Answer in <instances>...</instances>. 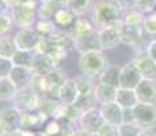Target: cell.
<instances>
[{"mask_svg": "<svg viewBox=\"0 0 156 136\" xmlns=\"http://www.w3.org/2000/svg\"><path fill=\"white\" fill-rule=\"evenodd\" d=\"M90 19L97 30L113 26L122 19V11L119 10L115 0H98L90 11Z\"/></svg>", "mask_w": 156, "mask_h": 136, "instance_id": "obj_1", "label": "cell"}, {"mask_svg": "<svg viewBox=\"0 0 156 136\" xmlns=\"http://www.w3.org/2000/svg\"><path fill=\"white\" fill-rule=\"evenodd\" d=\"M109 67L106 54L103 50H95V52L82 53L79 57V68L82 74L90 78H99L101 74Z\"/></svg>", "mask_w": 156, "mask_h": 136, "instance_id": "obj_2", "label": "cell"}, {"mask_svg": "<svg viewBox=\"0 0 156 136\" xmlns=\"http://www.w3.org/2000/svg\"><path fill=\"white\" fill-rule=\"evenodd\" d=\"M38 0L30 2L27 4H19L16 7L11 8L10 14L12 17L14 25L19 29H29V27H34L38 20Z\"/></svg>", "mask_w": 156, "mask_h": 136, "instance_id": "obj_3", "label": "cell"}, {"mask_svg": "<svg viewBox=\"0 0 156 136\" xmlns=\"http://www.w3.org/2000/svg\"><path fill=\"white\" fill-rule=\"evenodd\" d=\"M134 123L141 129L156 128V105L139 102L133 108Z\"/></svg>", "mask_w": 156, "mask_h": 136, "instance_id": "obj_4", "label": "cell"}, {"mask_svg": "<svg viewBox=\"0 0 156 136\" xmlns=\"http://www.w3.org/2000/svg\"><path fill=\"white\" fill-rule=\"evenodd\" d=\"M20 128V110L14 105L0 110V136Z\"/></svg>", "mask_w": 156, "mask_h": 136, "instance_id": "obj_5", "label": "cell"}, {"mask_svg": "<svg viewBox=\"0 0 156 136\" xmlns=\"http://www.w3.org/2000/svg\"><path fill=\"white\" fill-rule=\"evenodd\" d=\"M122 19L118 20L117 23H114L113 26L105 27V29L98 30L99 34V40L102 45V50H109L117 48L122 42L121 40V29H122Z\"/></svg>", "mask_w": 156, "mask_h": 136, "instance_id": "obj_6", "label": "cell"}, {"mask_svg": "<svg viewBox=\"0 0 156 136\" xmlns=\"http://www.w3.org/2000/svg\"><path fill=\"white\" fill-rule=\"evenodd\" d=\"M41 35L34 27L29 29H19L14 35L15 44L19 50H35Z\"/></svg>", "mask_w": 156, "mask_h": 136, "instance_id": "obj_7", "label": "cell"}, {"mask_svg": "<svg viewBox=\"0 0 156 136\" xmlns=\"http://www.w3.org/2000/svg\"><path fill=\"white\" fill-rule=\"evenodd\" d=\"M38 97L35 93H33L27 86L18 89L16 95L14 98V106H16L20 112H33L37 109Z\"/></svg>", "mask_w": 156, "mask_h": 136, "instance_id": "obj_8", "label": "cell"}, {"mask_svg": "<svg viewBox=\"0 0 156 136\" xmlns=\"http://www.w3.org/2000/svg\"><path fill=\"white\" fill-rule=\"evenodd\" d=\"M44 79H45V90H46V95L53 97V98L56 97L57 98V95H58L62 84L68 80V78H67L65 72L62 71L61 68L56 67L52 72H49L48 75H45Z\"/></svg>", "mask_w": 156, "mask_h": 136, "instance_id": "obj_9", "label": "cell"}, {"mask_svg": "<svg viewBox=\"0 0 156 136\" xmlns=\"http://www.w3.org/2000/svg\"><path fill=\"white\" fill-rule=\"evenodd\" d=\"M79 124H80V128L82 129H86L87 132L92 135H97L99 132V129L102 127L106 124V121L103 120L102 117V113L99 109H92V110L87 112L84 113L79 120Z\"/></svg>", "mask_w": 156, "mask_h": 136, "instance_id": "obj_10", "label": "cell"}, {"mask_svg": "<svg viewBox=\"0 0 156 136\" xmlns=\"http://www.w3.org/2000/svg\"><path fill=\"white\" fill-rule=\"evenodd\" d=\"M139 102L143 104H156V79L143 78L141 82L134 89Z\"/></svg>", "mask_w": 156, "mask_h": 136, "instance_id": "obj_11", "label": "cell"}, {"mask_svg": "<svg viewBox=\"0 0 156 136\" xmlns=\"http://www.w3.org/2000/svg\"><path fill=\"white\" fill-rule=\"evenodd\" d=\"M75 49H76L80 54L87 53V52H95V50H102V45H101L98 30L97 31L90 33V34L75 37Z\"/></svg>", "mask_w": 156, "mask_h": 136, "instance_id": "obj_12", "label": "cell"}, {"mask_svg": "<svg viewBox=\"0 0 156 136\" xmlns=\"http://www.w3.org/2000/svg\"><path fill=\"white\" fill-rule=\"evenodd\" d=\"M143 76L140 74V71L134 65L133 61H129L122 67L121 69V82H119V87L124 89H132L134 90L137 87V84L141 82Z\"/></svg>", "mask_w": 156, "mask_h": 136, "instance_id": "obj_13", "label": "cell"}, {"mask_svg": "<svg viewBox=\"0 0 156 136\" xmlns=\"http://www.w3.org/2000/svg\"><path fill=\"white\" fill-rule=\"evenodd\" d=\"M132 61L134 63V65L140 71L143 78L156 79V63L148 56L147 50H144V52H136L134 57L132 59Z\"/></svg>", "mask_w": 156, "mask_h": 136, "instance_id": "obj_14", "label": "cell"}, {"mask_svg": "<svg viewBox=\"0 0 156 136\" xmlns=\"http://www.w3.org/2000/svg\"><path fill=\"white\" fill-rule=\"evenodd\" d=\"M56 67H57L56 63L53 61L49 54L34 52V59H33V64H31V68H30L34 75L45 76L49 72H52Z\"/></svg>", "mask_w": 156, "mask_h": 136, "instance_id": "obj_15", "label": "cell"}, {"mask_svg": "<svg viewBox=\"0 0 156 136\" xmlns=\"http://www.w3.org/2000/svg\"><path fill=\"white\" fill-rule=\"evenodd\" d=\"M102 117L107 124H113V125H121L122 124V112L124 109L119 106L117 102H110V104L101 105L99 108Z\"/></svg>", "mask_w": 156, "mask_h": 136, "instance_id": "obj_16", "label": "cell"}, {"mask_svg": "<svg viewBox=\"0 0 156 136\" xmlns=\"http://www.w3.org/2000/svg\"><path fill=\"white\" fill-rule=\"evenodd\" d=\"M77 97H79V90H77V87H76V83H75L73 79H68L62 84L61 90H60L58 95H57V99H58L64 106H68V105L75 104Z\"/></svg>", "mask_w": 156, "mask_h": 136, "instance_id": "obj_17", "label": "cell"}, {"mask_svg": "<svg viewBox=\"0 0 156 136\" xmlns=\"http://www.w3.org/2000/svg\"><path fill=\"white\" fill-rule=\"evenodd\" d=\"M49 40L53 42L55 46H60L65 49L67 52L75 49V35L71 31H65V30L57 29L55 33L49 35Z\"/></svg>", "mask_w": 156, "mask_h": 136, "instance_id": "obj_18", "label": "cell"}, {"mask_svg": "<svg viewBox=\"0 0 156 136\" xmlns=\"http://www.w3.org/2000/svg\"><path fill=\"white\" fill-rule=\"evenodd\" d=\"M48 116L44 113H40L37 110L33 112H20V128L27 129L31 127H40L46 123Z\"/></svg>", "mask_w": 156, "mask_h": 136, "instance_id": "obj_19", "label": "cell"}, {"mask_svg": "<svg viewBox=\"0 0 156 136\" xmlns=\"http://www.w3.org/2000/svg\"><path fill=\"white\" fill-rule=\"evenodd\" d=\"M115 102L122 109H133L137 104H139V98H137L136 91H134V90L118 87V89H117Z\"/></svg>", "mask_w": 156, "mask_h": 136, "instance_id": "obj_20", "label": "cell"}, {"mask_svg": "<svg viewBox=\"0 0 156 136\" xmlns=\"http://www.w3.org/2000/svg\"><path fill=\"white\" fill-rule=\"evenodd\" d=\"M94 95H95V98H97V102L101 105L115 102L117 89L113 86H109V84L98 83L94 89Z\"/></svg>", "mask_w": 156, "mask_h": 136, "instance_id": "obj_21", "label": "cell"}, {"mask_svg": "<svg viewBox=\"0 0 156 136\" xmlns=\"http://www.w3.org/2000/svg\"><path fill=\"white\" fill-rule=\"evenodd\" d=\"M121 69L122 67L117 64H109V67L105 69L99 76V83H105L113 86L115 89L119 87V82H121Z\"/></svg>", "mask_w": 156, "mask_h": 136, "instance_id": "obj_22", "label": "cell"}, {"mask_svg": "<svg viewBox=\"0 0 156 136\" xmlns=\"http://www.w3.org/2000/svg\"><path fill=\"white\" fill-rule=\"evenodd\" d=\"M33 75L34 74L31 72L30 68L14 65L12 71H11V74H10V79L14 82V84L18 87V89H22V87H26L30 83Z\"/></svg>", "mask_w": 156, "mask_h": 136, "instance_id": "obj_23", "label": "cell"}, {"mask_svg": "<svg viewBox=\"0 0 156 136\" xmlns=\"http://www.w3.org/2000/svg\"><path fill=\"white\" fill-rule=\"evenodd\" d=\"M71 31L75 37H79V35H84V34H90L92 31H97V27L94 26L92 20L90 18L86 17H76L73 25L71 26Z\"/></svg>", "mask_w": 156, "mask_h": 136, "instance_id": "obj_24", "label": "cell"}, {"mask_svg": "<svg viewBox=\"0 0 156 136\" xmlns=\"http://www.w3.org/2000/svg\"><path fill=\"white\" fill-rule=\"evenodd\" d=\"M62 7H65V6H61L56 0H42V2H40L37 10L38 19H53L55 14Z\"/></svg>", "mask_w": 156, "mask_h": 136, "instance_id": "obj_25", "label": "cell"}, {"mask_svg": "<svg viewBox=\"0 0 156 136\" xmlns=\"http://www.w3.org/2000/svg\"><path fill=\"white\" fill-rule=\"evenodd\" d=\"M95 0H67L65 7L75 14V17H84L92 10Z\"/></svg>", "mask_w": 156, "mask_h": 136, "instance_id": "obj_26", "label": "cell"}, {"mask_svg": "<svg viewBox=\"0 0 156 136\" xmlns=\"http://www.w3.org/2000/svg\"><path fill=\"white\" fill-rule=\"evenodd\" d=\"M77 110L82 113V116L87 112L92 110L97 106V98H95L94 93H88V94H79L77 99L75 101V104H72Z\"/></svg>", "mask_w": 156, "mask_h": 136, "instance_id": "obj_27", "label": "cell"}, {"mask_svg": "<svg viewBox=\"0 0 156 136\" xmlns=\"http://www.w3.org/2000/svg\"><path fill=\"white\" fill-rule=\"evenodd\" d=\"M16 91L18 87L15 86L10 78H2L0 79V101L2 102L14 101Z\"/></svg>", "mask_w": 156, "mask_h": 136, "instance_id": "obj_28", "label": "cell"}, {"mask_svg": "<svg viewBox=\"0 0 156 136\" xmlns=\"http://www.w3.org/2000/svg\"><path fill=\"white\" fill-rule=\"evenodd\" d=\"M18 48L15 44L14 37L10 34L7 35H0V57H7V59H12V56L16 53Z\"/></svg>", "mask_w": 156, "mask_h": 136, "instance_id": "obj_29", "label": "cell"}, {"mask_svg": "<svg viewBox=\"0 0 156 136\" xmlns=\"http://www.w3.org/2000/svg\"><path fill=\"white\" fill-rule=\"evenodd\" d=\"M144 18H145V14L141 13L139 8H134V10H129L122 13V23L126 26L141 27Z\"/></svg>", "mask_w": 156, "mask_h": 136, "instance_id": "obj_30", "label": "cell"}, {"mask_svg": "<svg viewBox=\"0 0 156 136\" xmlns=\"http://www.w3.org/2000/svg\"><path fill=\"white\" fill-rule=\"evenodd\" d=\"M75 19H76L75 14L68 10L67 7L60 8V10L55 14V17H53L55 23L60 27H71L72 25H73Z\"/></svg>", "mask_w": 156, "mask_h": 136, "instance_id": "obj_31", "label": "cell"}, {"mask_svg": "<svg viewBox=\"0 0 156 136\" xmlns=\"http://www.w3.org/2000/svg\"><path fill=\"white\" fill-rule=\"evenodd\" d=\"M33 59H34V50H16V53L12 56L14 65L18 67L31 68Z\"/></svg>", "mask_w": 156, "mask_h": 136, "instance_id": "obj_32", "label": "cell"}, {"mask_svg": "<svg viewBox=\"0 0 156 136\" xmlns=\"http://www.w3.org/2000/svg\"><path fill=\"white\" fill-rule=\"evenodd\" d=\"M76 87L79 90V94H88V93H94V89L97 84L92 83V78L87 76V75L82 74L79 76L73 78Z\"/></svg>", "mask_w": 156, "mask_h": 136, "instance_id": "obj_33", "label": "cell"}, {"mask_svg": "<svg viewBox=\"0 0 156 136\" xmlns=\"http://www.w3.org/2000/svg\"><path fill=\"white\" fill-rule=\"evenodd\" d=\"M34 29L37 30L41 37H49L52 33L57 30V25L53 19H38Z\"/></svg>", "mask_w": 156, "mask_h": 136, "instance_id": "obj_34", "label": "cell"}, {"mask_svg": "<svg viewBox=\"0 0 156 136\" xmlns=\"http://www.w3.org/2000/svg\"><path fill=\"white\" fill-rule=\"evenodd\" d=\"M27 87L31 90L33 93H35L38 97L46 95L44 76H40V75H33V78H31V80H30V83L27 84Z\"/></svg>", "mask_w": 156, "mask_h": 136, "instance_id": "obj_35", "label": "cell"}, {"mask_svg": "<svg viewBox=\"0 0 156 136\" xmlns=\"http://www.w3.org/2000/svg\"><path fill=\"white\" fill-rule=\"evenodd\" d=\"M141 27H143L144 34H147L148 37L156 35V13L145 15Z\"/></svg>", "mask_w": 156, "mask_h": 136, "instance_id": "obj_36", "label": "cell"}, {"mask_svg": "<svg viewBox=\"0 0 156 136\" xmlns=\"http://www.w3.org/2000/svg\"><path fill=\"white\" fill-rule=\"evenodd\" d=\"M14 20L10 11L4 14H0V35H7L12 30Z\"/></svg>", "mask_w": 156, "mask_h": 136, "instance_id": "obj_37", "label": "cell"}, {"mask_svg": "<svg viewBox=\"0 0 156 136\" xmlns=\"http://www.w3.org/2000/svg\"><path fill=\"white\" fill-rule=\"evenodd\" d=\"M143 129L137 124H121L118 125L119 136H140Z\"/></svg>", "mask_w": 156, "mask_h": 136, "instance_id": "obj_38", "label": "cell"}, {"mask_svg": "<svg viewBox=\"0 0 156 136\" xmlns=\"http://www.w3.org/2000/svg\"><path fill=\"white\" fill-rule=\"evenodd\" d=\"M14 68L12 59L7 57H0V79L2 78H10V74Z\"/></svg>", "mask_w": 156, "mask_h": 136, "instance_id": "obj_39", "label": "cell"}, {"mask_svg": "<svg viewBox=\"0 0 156 136\" xmlns=\"http://www.w3.org/2000/svg\"><path fill=\"white\" fill-rule=\"evenodd\" d=\"M45 134L48 136H56L58 135L60 132H61V124H60L58 120H50L49 123H46V125H45Z\"/></svg>", "mask_w": 156, "mask_h": 136, "instance_id": "obj_40", "label": "cell"}, {"mask_svg": "<svg viewBox=\"0 0 156 136\" xmlns=\"http://www.w3.org/2000/svg\"><path fill=\"white\" fill-rule=\"evenodd\" d=\"M67 50L65 49H62V48H60V46H55L52 50L49 52V56L52 57V60L56 63V65H58L62 61V60L67 57Z\"/></svg>", "mask_w": 156, "mask_h": 136, "instance_id": "obj_41", "label": "cell"}, {"mask_svg": "<svg viewBox=\"0 0 156 136\" xmlns=\"http://www.w3.org/2000/svg\"><path fill=\"white\" fill-rule=\"evenodd\" d=\"M97 136H119V134H118V127L113 125V124H107L106 123L99 129V132L97 134Z\"/></svg>", "mask_w": 156, "mask_h": 136, "instance_id": "obj_42", "label": "cell"}, {"mask_svg": "<svg viewBox=\"0 0 156 136\" xmlns=\"http://www.w3.org/2000/svg\"><path fill=\"white\" fill-rule=\"evenodd\" d=\"M139 2L140 0H115V3L118 4L119 10H121L122 13L137 8L139 7Z\"/></svg>", "mask_w": 156, "mask_h": 136, "instance_id": "obj_43", "label": "cell"}, {"mask_svg": "<svg viewBox=\"0 0 156 136\" xmlns=\"http://www.w3.org/2000/svg\"><path fill=\"white\" fill-rule=\"evenodd\" d=\"M139 8L141 13H144L145 15L155 13V4H154V0H140L139 2Z\"/></svg>", "mask_w": 156, "mask_h": 136, "instance_id": "obj_44", "label": "cell"}, {"mask_svg": "<svg viewBox=\"0 0 156 136\" xmlns=\"http://www.w3.org/2000/svg\"><path fill=\"white\" fill-rule=\"evenodd\" d=\"M122 124H136L134 123L133 109H124V112H122Z\"/></svg>", "mask_w": 156, "mask_h": 136, "instance_id": "obj_45", "label": "cell"}, {"mask_svg": "<svg viewBox=\"0 0 156 136\" xmlns=\"http://www.w3.org/2000/svg\"><path fill=\"white\" fill-rule=\"evenodd\" d=\"M147 53H148V56L156 63V40H152L149 42L148 48H147Z\"/></svg>", "mask_w": 156, "mask_h": 136, "instance_id": "obj_46", "label": "cell"}, {"mask_svg": "<svg viewBox=\"0 0 156 136\" xmlns=\"http://www.w3.org/2000/svg\"><path fill=\"white\" fill-rule=\"evenodd\" d=\"M2 136H25V129L19 128V129H15V131H11L8 134H4Z\"/></svg>", "mask_w": 156, "mask_h": 136, "instance_id": "obj_47", "label": "cell"}, {"mask_svg": "<svg viewBox=\"0 0 156 136\" xmlns=\"http://www.w3.org/2000/svg\"><path fill=\"white\" fill-rule=\"evenodd\" d=\"M72 136H97V135H92V134H90V132H87L86 129L79 128V129H76V131L73 132V135Z\"/></svg>", "mask_w": 156, "mask_h": 136, "instance_id": "obj_48", "label": "cell"}, {"mask_svg": "<svg viewBox=\"0 0 156 136\" xmlns=\"http://www.w3.org/2000/svg\"><path fill=\"white\" fill-rule=\"evenodd\" d=\"M140 136H156V132L154 129H143Z\"/></svg>", "mask_w": 156, "mask_h": 136, "instance_id": "obj_49", "label": "cell"}, {"mask_svg": "<svg viewBox=\"0 0 156 136\" xmlns=\"http://www.w3.org/2000/svg\"><path fill=\"white\" fill-rule=\"evenodd\" d=\"M8 7L5 6V3L3 0H0V14H4V13H8Z\"/></svg>", "mask_w": 156, "mask_h": 136, "instance_id": "obj_50", "label": "cell"}, {"mask_svg": "<svg viewBox=\"0 0 156 136\" xmlns=\"http://www.w3.org/2000/svg\"><path fill=\"white\" fill-rule=\"evenodd\" d=\"M30 2H34V0H16L18 6L19 4H27V3H30Z\"/></svg>", "mask_w": 156, "mask_h": 136, "instance_id": "obj_51", "label": "cell"}, {"mask_svg": "<svg viewBox=\"0 0 156 136\" xmlns=\"http://www.w3.org/2000/svg\"><path fill=\"white\" fill-rule=\"evenodd\" d=\"M56 2L60 3L61 6H65V4H67V0H56Z\"/></svg>", "mask_w": 156, "mask_h": 136, "instance_id": "obj_52", "label": "cell"}, {"mask_svg": "<svg viewBox=\"0 0 156 136\" xmlns=\"http://www.w3.org/2000/svg\"><path fill=\"white\" fill-rule=\"evenodd\" d=\"M35 136H48L45 132H38V134H35Z\"/></svg>", "mask_w": 156, "mask_h": 136, "instance_id": "obj_53", "label": "cell"}, {"mask_svg": "<svg viewBox=\"0 0 156 136\" xmlns=\"http://www.w3.org/2000/svg\"><path fill=\"white\" fill-rule=\"evenodd\" d=\"M154 4H155V8H156V0H154Z\"/></svg>", "mask_w": 156, "mask_h": 136, "instance_id": "obj_54", "label": "cell"}, {"mask_svg": "<svg viewBox=\"0 0 156 136\" xmlns=\"http://www.w3.org/2000/svg\"><path fill=\"white\" fill-rule=\"evenodd\" d=\"M56 136H64V135H62V134H58V135H56Z\"/></svg>", "mask_w": 156, "mask_h": 136, "instance_id": "obj_55", "label": "cell"}, {"mask_svg": "<svg viewBox=\"0 0 156 136\" xmlns=\"http://www.w3.org/2000/svg\"><path fill=\"white\" fill-rule=\"evenodd\" d=\"M40 2H42V0H40Z\"/></svg>", "mask_w": 156, "mask_h": 136, "instance_id": "obj_56", "label": "cell"}]
</instances>
